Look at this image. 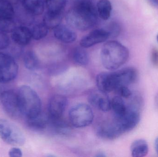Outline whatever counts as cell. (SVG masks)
<instances>
[{"instance_id":"f35d334b","label":"cell","mask_w":158,"mask_h":157,"mask_svg":"<svg viewBox=\"0 0 158 157\" xmlns=\"http://www.w3.org/2000/svg\"><path fill=\"white\" fill-rule=\"evenodd\" d=\"M2 88H1V86H0V95H1V94H2Z\"/></svg>"},{"instance_id":"cb8c5ba5","label":"cell","mask_w":158,"mask_h":157,"mask_svg":"<svg viewBox=\"0 0 158 157\" xmlns=\"http://www.w3.org/2000/svg\"><path fill=\"white\" fill-rule=\"evenodd\" d=\"M97 13L103 20H107L110 18L112 5L109 0H99L97 4Z\"/></svg>"},{"instance_id":"ba28073f","label":"cell","mask_w":158,"mask_h":157,"mask_svg":"<svg viewBox=\"0 0 158 157\" xmlns=\"http://www.w3.org/2000/svg\"><path fill=\"white\" fill-rule=\"evenodd\" d=\"M0 96L3 107L9 116L17 117L21 114L18 94L12 90H6Z\"/></svg>"},{"instance_id":"83f0119b","label":"cell","mask_w":158,"mask_h":157,"mask_svg":"<svg viewBox=\"0 0 158 157\" xmlns=\"http://www.w3.org/2000/svg\"><path fill=\"white\" fill-rule=\"evenodd\" d=\"M109 34L110 37L116 38L120 35L121 31L120 25L116 22H111L105 29Z\"/></svg>"},{"instance_id":"30bf717a","label":"cell","mask_w":158,"mask_h":157,"mask_svg":"<svg viewBox=\"0 0 158 157\" xmlns=\"http://www.w3.org/2000/svg\"><path fill=\"white\" fill-rule=\"evenodd\" d=\"M68 100L64 96L55 95L50 99L48 106L49 117L50 119L63 118L68 105Z\"/></svg>"},{"instance_id":"603a6c76","label":"cell","mask_w":158,"mask_h":157,"mask_svg":"<svg viewBox=\"0 0 158 157\" xmlns=\"http://www.w3.org/2000/svg\"><path fill=\"white\" fill-rule=\"evenodd\" d=\"M72 57L73 61L77 65L85 66L89 63V54L83 47L76 48L73 51Z\"/></svg>"},{"instance_id":"277c9868","label":"cell","mask_w":158,"mask_h":157,"mask_svg":"<svg viewBox=\"0 0 158 157\" xmlns=\"http://www.w3.org/2000/svg\"><path fill=\"white\" fill-rule=\"evenodd\" d=\"M0 137L8 144L21 146L25 143V137L22 131L14 124L0 118Z\"/></svg>"},{"instance_id":"6da1fadb","label":"cell","mask_w":158,"mask_h":157,"mask_svg":"<svg viewBox=\"0 0 158 157\" xmlns=\"http://www.w3.org/2000/svg\"><path fill=\"white\" fill-rule=\"evenodd\" d=\"M97 14L93 3L75 6L67 13L66 21L71 27L85 31L96 24Z\"/></svg>"},{"instance_id":"f546056e","label":"cell","mask_w":158,"mask_h":157,"mask_svg":"<svg viewBox=\"0 0 158 157\" xmlns=\"http://www.w3.org/2000/svg\"><path fill=\"white\" fill-rule=\"evenodd\" d=\"M10 45V39L6 32L0 30V50L5 49Z\"/></svg>"},{"instance_id":"e575fe53","label":"cell","mask_w":158,"mask_h":157,"mask_svg":"<svg viewBox=\"0 0 158 157\" xmlns=\"http://www.w3.org/2000/svg\"><path fill=\"white\" fill-rule=\"evenodd\" d=\"M155 148L158 155V136L156 138L155 141Z\"/></svg>"},{"instance_id":"d4e9b609","label":"cell","mask_w":158,"mask_h":157,"mask_svg":"<svg viewBox=\"0 0 158 157\" xmlns=\"http://www.w3.org/2000/svg\"><path fill=\"white\" fill-rule=\"evenodd\" d=\"M68 0H45L47 11L62 13L67 3Z\"/></svg>"},{"instance_id":"ffe728a7","label":"cell","mask_w":158,"mask_h":157,"mask_svg":"<svg viewBox=\"0 0 158 157\" xmlns=\"http://www.w3.org/2000/svg\"><path fill=\"white\" fill-rule=\"evenodd\" d=\"M27 120L28 126L31 129L35 130L44 129L49 122V116H46L42 112L37 116Z\"/></svg>"},{"instance_id":"3957f363","label":"cell","mask_w":158,"mask_h":157,"mask_svg":"<svg viewBox=\"0 0 158 157\" xmlns=\"http://www.w3.org/2000/svg\"><path fill=\"white\" fill-rule=\"evenodd\" d=\"M21 114L27 119L35 117L42 112L40 99L36 91L27 85L20 87L18 93Z\"/></svg>"},{"instance_id":"1f68e13d","label":"cell","mask_w":158,"mask_h":157,"mask_svg":"<svg viewBox=\"0 0 158 157\" xmlns=\"http://www.w3.org/2000/svg\"><path fill=\"white\" fill-rule=\"evenodd\" d=\"M9 156L11 157H20L22 156V152L20 149L18 147H13L9 151Z\"/></svg>"},{"instance_id":"4316f807","label":"cell","mask_w":158,"mask_h":157,"mask_svg":"<svg viewBox=\"0 0 158 157\" xmlns=\"http://www.w3.org/2000/svg\"><path fill=\"white\" fill-rule=\"evenodd\" d=\"M49 29L43 23L35 24L31 29L32 37L35 40H40L47 36Z\"/></svg>"},{"instance_id":"7c38bea8","label":"cell","mask_w":158,"mask_h":157,"mask_svg":"<svg viewBox=\"0 0 158 157\" xmlns=\"http://www.w3.org/2000/svg\"><path fill=\"white\" fill-rule=\"evenodd\" d=\"M109 37V34L106 29H94L81 39L80 45L84 48H90L106 41Z\"/></svg>"},{"instance_id":"484cf974","label":"cell","mask_w":158,"mask_h":157,"mask_svg":"<svg viewBox=\"0 0 158 157\" xmlns=\"http://www.w3.org/2000/svg\"><path fill=\"white\" fill-rule=\"evenodd\" d=\"M111 109L116 114V116H121L123 115L127 110V107L125 105L122 97L120 96L114 97L111 101Z\"/></svg>"},{"instance_id":"7a4b0ae2","label":"cell","mask_w":158,"mask_h":157,"mask_svg":"<svg viewBox=\"0 0 158 157\" xmlns=\"http://www.w3.org/2000/svg\"><path fill=\"white\" fill-rule=\"evenodd\" d=\"M129 56L128 49L116 41H110L106 42L100 52L102 65L109 70H115L120 68L126 63Z\"/></svg>"},{"instance_id":"8d00e7d4","label":"cell","mask_w":158,"mask_h":157,"mask_svg":"<svg viewBox=\"0 0 158 157\" xmlns=\"http://www.w3.org/2000/svg\"><path fill=\"white\" fill-rule=\"evenodd\" d=\"M155 104L156 107L158 108V94H157L155 97Z\"/></svg>"},{"instance_id":"d590c367","label":"cell","mask_w":158,"mask_h":157,"mask_svg":"<svg viewBox=\"0 0 158 157\" xmlns=\"http://www.w3.org/2000/svg\"><path fill=\"white\" fill-rule=\"evenodd\" d=\"M106 155H105V153L103 152H99L98 153L96 157H106Z\"/></svg>"},{"instance_id":"4dcf8cb0","label":"cell","mask_w":158,"mask_h":157,"mask_svg":"<svg viewBox=\"0 0 158 157\" xmlns=\"http://www.w3.org/2000/svg\"><path fill=\"white\" fill-rule=\"evenodd\" d=\"M151 60L153 65L158 67V50L156 48L151 51Z\"/></svg>"},{"instance_id":"44dd1931","label":"cell","mask_w":158,"mask_h":157,"mask_svg":"<svg viewBox=\"0 0 158 157\" xmlns=\"http://www.w3.org/2000/svg\"><path fill=\"white\" fill-rule=\"evenodd\" d=\"M24 65L30 71H35L39 68L40 62L39 58L35 52L29 50L25 53L23 57Z\"/></svg>"},{"instance_id":"5b68a950","label":"cell","mask_w":158,"mask_h":157,"mask_svg":"<svg viewBox=\"0 0 158 157\" xmlns=\"http://www.w3.org/2000/svg\"><path fill=\"white\" fill-rule=\"evenodd\" d=\"M94 118L91 107L84 103L75 105L69 112L70 123L76 128L87 127L92 123Z\"/></svg>"},{"instance_id":"2e32d148","label":"cell","mask_w":158,"mask_h":157,"mask_svg":"<svg viewBox=\"0 0 158 157\" xmlns=\"http://www.w3.org/2000/svg\"><path fill=\"white\" fill-rule=\"evenodd\" d=\"M54 29L55 37L62 42L70 43L77 40V35L76 32L67 26L60 25Z\"/></svg>"},{"instance_id":"f1b7e54d","label":"cell","mask_w":158,"mask_h":157,"mask_svg":"<svg viewBox=\"0 0 158 157\" xmlns=\"http://www.w3.org/2000/svg\"><path fill=\"white\" fill-rule=\"evenodd\" d=\"M114 91L119 96L124 98H129L132 95L131 91L128 88V86H125L118 87Z\"/></svg>"},{"instance_id":"d6a6232c","label":"cell","mask_w":158,"mask_h":157,"mask_svg":"<svg viewBox=\"0 0 158 157\" xmlns=\"http://www.w3.org/2000/svg\"><path fill=\"white\" fill-rule=\"evenodd\" d=\"M73 6L93 3V0H71Z\"/></svg>"},{"instance_id":"4fadbf2b","label":"cell","mask_w":158,"mask_h":157,"mask_svg":"<svg viewBox=\"0 0 158 157\" xmlns=\"http://www.w3.org/2000/svg\"><path fill=\"white\" fill-rule=\"evenodd\" d=\"M88 101L93 107L103 112H108L111 109V100L106 93L98 90L89 95Z\"/></svg>"},{"instance_id":"e0dca14e","label":"cell","mask_w":158,"mask_h":157,"mask_svg":"<svg viewBox=\"0 0 158 157\" xmlns=\"http://www.w3.org/2000/svg\"><path fill=\"white\" fill-rule=\"evenodd\" d=\"M24 9L29 14L39 15L44 10L45 0H20Z\"/></svg>"},{"instance_id":"9a60e30c","label":"cell","mask_w":158,"mask_h":157,"mask_svg":"<svg viewBox=\"0 0 158 157\" xmlns=\"http://www.w3.org/2000/svg\"><path fill=\"white\" fill-rule=\"evenodd\" d=\"M96 84L98 90L104 93H110L115 89V84L111 73H102L96 77Z\"/></svg>"},{"instance_id":"ab89813d","label":"cell","mask_w":158,"mask_h":157,"mask_svg":"<svg viewBox=\"0 0 158 157\" xmlns=\"http://www.w3.org/2000/svg\"><path fill=\"white\" fill-rule=\"evenodd\" d=\"M156 38H157V41L158 42V34H157V35Z\"/></svg>"},{"instance_id":"836d02e7","label":"cell","mask_w":158,"mask_h":157,"mask_svg":"<svg viewBox=\"0 0 158 157\" xmlns=\"http://www.w3.org/2000/svg\"><path fill=\"white\" fill-rule=\"evenodd\" d=\"M152 5L156 6H158V0H147Z\"/></svg>"},{"instance_id":"74e56055","label":"cell","mask_w":158,"mask_h":157,"mask_svg":"<svg viewBox=\"0 0 158 157\" xmlns=\"http://www.w3.org/2000/svg\"><path fill=\"white\" fill-rule=\"evenodd\" d=\"M7 1H9L11 3L14 4L16 3H17L19 1H20V0H7Z\"/></svg>"},{"instance_id":"8fae6325","label":"cell","mask_w":158,"mask_h":157,"mask_svg":"<svg viewBox=\"0 0 158 157\" xmlns=\"http://www.w3.org/2000/svg\"><path fill=\"white\" fill-rule=\"evenodd\" d=\"M97 133L100 138L108 140L116 139L123 134L114 120L100 124L97 127Z\"/></svg>"},{"instance_id":"5bb4252c","label":"cell","mask_w":158,"mask_h":157,"mask_svg":"<svg viewBox=\"0 0 158 157\" xmlns=\"http://www.w3.org/2000/svg\"><path fill=\"white\" fill-rule=\"evenodd\" d=\"M11 33L12 40L22 47L28 45L32 38L30 29L25 26L16 27Z\"/></svg>"},{"instance_id":"8992f818","label":"cell","mask_w":158,"mask_h":157,"mask_svg":"<svg viewBox=\"0 0 158 157\" xmlns=\"http://www.w3.org/2000/svg\"><path fill=\"white\" fill-rule=\"evenodd\" d=\"M136 104L127 107V110L123 115L116 116L115 121L123 133L132 131L139 124L140 121V114L139 108Z\"/></svg>"},{"instance_id":"9c48e42d","label":"cell","mask_w":158,"mask_h":157,"mask_svg":"<svg viewBox=\"0 0 158 157\" xmlns=\"http://www.w3.org/2000/svg\"><path fill=\"white\" fill-rule=\"evenodd\" d=\"M112 75L115 83V90L118 87L128 86L135 83L138 78V73L135 68L129 67L112 72Z\"/></svg>"},{"instance_id":"7402d4cb","label":"cell","mask_w":158,"mask_h":157,"mask_svg":"<svg viewBox=\"0 0 158 157\" xmlns=\"http://www.w3.org/2000/svg\"><path fill=\"white\" fill-rule=\"evenodd\" d=\"M62 13L48 12L44 17L43 23L48 29H55L61 24Z\"/></svg>"},{"instance_id":"d6986e66","label":"cell","mask_w":158,"mask_h":157,"mask_svg":"<svg viewBox=\"0 0 158 157\" xmlns=\"http://www.w3.org/2000/svg\"><path fill=\"white\" fill-rule=\"evenodd\" d=\"M14 16L13 4L7 0H0V22L13 20Z\"/></svg>"},{"instance_id":"ac0fdd59","label":"cell","mask_w":158,"mask_h":157,"mask_svg":"<svg viewBox=\"0 0 158 157\" xmlns=\"http://www.w3.org/2000/svg\"><path fill=\"white\" fill-rule=\"evenodd\" d=\"M132 156L143 157L146 156L149 151L148 144L144 139H138L132 143L131 147Z\"/></svg>"},{"instance_id":"52a82bcc","label":"cell","mask_w":158,"mask_h":157,"mask_svg":"<svg viewBox=\"0 0 158 157\" xmlns=\"http://www.w3.org/2000/svg\"><path fill=\"white\" fill-rule=\"evenodd\" d=\"M18 73V65L14 58L0 52V82L7 83L15 78Z\"/></svg>"}]
</instances>
